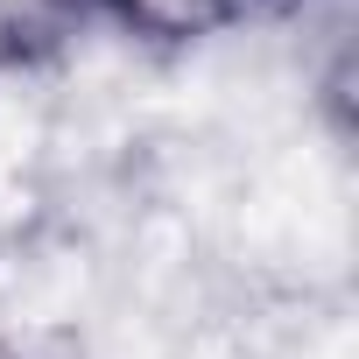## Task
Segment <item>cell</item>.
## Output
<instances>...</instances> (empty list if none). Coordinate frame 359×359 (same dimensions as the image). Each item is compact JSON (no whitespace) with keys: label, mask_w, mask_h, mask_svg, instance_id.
<instances>
[{"label":"cell","mask_w":359,"mask_h":359,"mask_svg":"<svg viewBox=\"0 0 359 359\" xmlns=\"http://www.w3.org/2000/svg\"><path fill=\"white\" fill-rule=\"evenodd\" d=\"M99 8L155 50H191V43H212L233 22H247V0H99Z\"/></svg>","instance_id":"cell-1"},{"label":"cell","mask_w":359,"mask_h":359,"mask_svg":"<svg viewBox=\"0 0 359 359\" xmlns=\"http://www.w3.org/2000/svg\"><path fill=\"white\" fill-rule=\"evenodd\" d=\"M99 0H0V71H36L71 50Z\"/></svg>","instance_id":"cell-2"},{"label":"cell","mask_w":359,"mask_h":359,"mask_svg":"<svg viewBox=\"0 0 359 359\" xmlns=\"http://www.w3.org/2000/svg\"><path fill=\"white\" fill-rule=\"evenodd\" d=\"M289 8H303V0H247V15H289Z\"/></svg>","instance_id":"cell-3"},{"label":"cell","mask_w":359,"mask_h":359,"mask_svg":"<svg viewBox=\"0 0 359 359\" xmlns=\"http://www.w3.org/2000/svg\"><path fill=\"white\" fill-rule=\"evenodd\" d=\"M0 359H15V352H8V345H0Z\"/></svg>","instance_id":"cell-4"}]
</instances>
